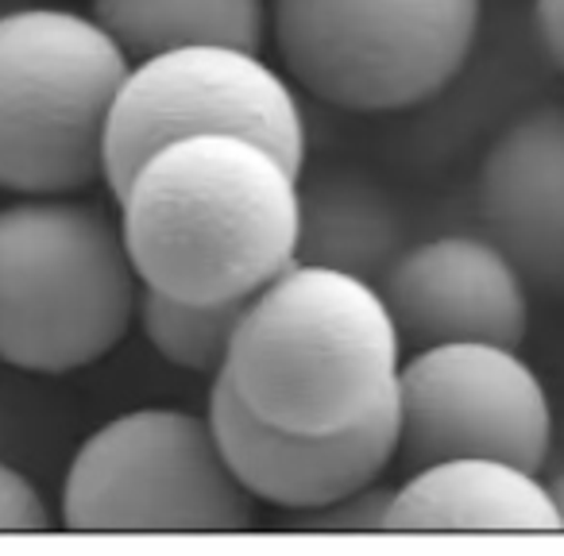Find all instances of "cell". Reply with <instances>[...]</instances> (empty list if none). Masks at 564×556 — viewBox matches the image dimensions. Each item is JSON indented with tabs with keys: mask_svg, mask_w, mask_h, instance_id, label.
<instances>
[{
	"mask_svg": "<svg viewBox=\"0 0 564 556\" xmlns=\"http://www.w3.org/2000/svg\"><path fill=\"white\" fill-rule=\"evenodd\" d=\"M140 274L120 220L78 194L0 209V363L28 375L94 368L128 337Z\"/></svg>",
	"mask_w": 564,
	"mask_h": 556,
	"instance_id": "cell-3",
	"label": "cell"
},
{
	"mask_svg": "<svg viewBox=\"0 0 564 556\" xmlns=\"http://www.w3.org/2000/svg\"><path fill=\"white\" fill-rule=\"evenodd\" d=\"M51 510L43 502L40 487L0 460V533H47Z\"/></svg>",
	"mask_w": 564,
	"mask_h": 556,
	"instance_id": "cell-17",
	"label": "cell"
},
{
	"mask_svg": "<svg viewBox=\"0 0 564 556\" xmlns=\"http://www.w3.org/2000/svg\"><path fill=\"white\" fill-rule=\"evenodd\" d=\"M132 58L70 9L0 17V189L82 194L105 182V132Z\"/></svg>",
	"mask_w": 564,
	"mask_h": 556,
	"instance_id": "cell-4",
	"label": "cell"
},
{
	"mask_svg": "<svg viewBox=\"0 0 564 556\" xmlns=\"http://www.w3.org/2000/svg\"><path fill=\"white\" fill-rule=\"evenodd\" d=\"M302 174L243 135H186L120 186V232L148 291L251 298L299 259Z\"/></svg>",
	"mask_w": 564,
	"mask_h": 556,
	"instance_id": "cell-1",
	"label": "cell"
},
{
	"mask_svg": "<svg viewBox=\"0 0 564 556\" xmlns=\"http://www.w3.org/2000/svg\"><path fill=\"white\" fill-rule=\"evenodd\" d=\"M209 417L228 468L256 502L279 510H310L383 479L399 453V414H383L337 433H299L267 425L213 375Z\"/></svg>",
	"mask_w": 564,
	"mask_h": 556,
	"instance_id": "cell-10",
	"label": "cell"
},
{
	"mask_svg": "<svg viewBox=\"0 0 564 556\" xmlns=\"http://www.w3.org/2000/svg\"><path fill=\"white\" fill-rule=\"evenodd\" d=\"M394 487H383V479L360 487V491L333 499L325 506L291 510L286 530L302 533H387V510H391Z\"/></svg>",
	"mask_w": 564,
	"mask_h": 556,
	"instance_id": "cell-16",
	"label": "cell"
},
{
	"mask_svg": "<svg viewBox=\"0 0 564 556\" xmlns=\"http://www.w3.org/2000/svg\"><path fill=\"white\" fill-rule=\"evenodd\" d=\"M256 499L228 468L209 417L143 406L94 429L63 479L70 533H243Z\"/></svg>",
	"mask_w": 564,
	"mask_h": 556,
	"instance_id": "cell-6",
	"label": "cell"
},
{
	"mask_svg": "<svg viewBox=\"0 0 564 556\" xmlns=\"http://www.w3.org/2000/svg\"><path fill=\"white\" fill-rule=\"evenodd\" d=\"M387 533H561V517L538 471L453 456L414 468L394 487Z\"/></svg>",
	"mask_w": 564,
	"mask_h": 556,
	"instance_id": "cell-12",
	"label": "cell"
},
{
	"mask_svg": "<svg viewBox=\"0 0 564 556\" xmlns=\"http://www.w3.org/2000/svg\"><path fill=\"white\" fill-rule=\"evenodd\" d=\"M186 135H243L306 171L299 94L259 51L197 43L135 58L117 89L105 132V186L120 194L132 171Z\"/></svg>",
	"mask_w": 564,
	"mask_h": 556,
	"instance_id": "cell-7",
	"label": "cell"
},
{
	"mask_svg": "<svg viewBox=\"0 0 564 556\" xmlns=\"http://www.w3.org/2000/svg\"><path fill=\"white\" fill-rule=\"evenodd\" d=\"M243 306H248V298L186 302L143 286L135 321H140L148 345L166 363H174L182 371H197V375H217L228 356V345H232L236 325H240Z\"/></svg>",
	"mask_w": 564,
	"mask_h": 556,
	"instance_id": "cell-15",
	"label": "cell"
},
{
	"mask_svg": "<svg viewBox=\"0 0 564 556\" xmlns=\"http://www.w3.org/2000/svg\"><path fill=\"white\" fill-rule=\"evenodd\" d=\"M533 24L545 55L564 74V0H533Z\"/></svg>",
	"mask_w": 564,
	"mask_h": 556,
	"instance_id": "cell-18",
	"label": "cell"
},
{
	"mask_svg": "<svg viewBox=\"0 0 564 556\" xmlns=\"http://www.w3.org/2000/svg\"><path fill=\"white\" fill-rule=\"evenodd\" d=\"M402 348L484 340L522 348L530 286L487 236H433L402 248L379 283Z\"/></svg>",
	"mask_w": 564,
	"mask_h": 556,
	"instance_id": "cell-9",
	"label": "cell"
},
{
	"mask_svg": "<svg viewBox=\"0 0 564 556\" xmlns=\"http://www.w3.org/2000/svg\"><path fill=\"white\" fill-rule=\"evenodd\" d=\"M271 40L299 89L345 112H406L453 86L484 0H267Z\"/></svg>",
	"mask_w": 564,
	"mask_h": 556,
	"instance_id": "cell-5",
	"label": "cell"
},
{
	"mask_svg": "<svg viewBox=\"0 0 564 556\" xmlns=\"http://www.w3.org/2000/svg\"><path fill=\"white\" fill-rule=\"evenodd\" d=\"M402 248V217L383 186L352 171H325L299 182L302 263L348 271L379 286Z\"/></svg>",
	"mask_w": 564,
	"mask_h": 556,
	"instance_id": "cell-13",
	"label": "cell"
},
{
	"mask_svg": "<svg viewBox=\"0 0 564 556\" xmlns=\"http://www.w3.org/2000/svg\"><path fill=\"white\" fill-rule=\"evenodd\" d=\"M89 17L132 63L197 43L259 51L271 32L267 0H94Z\"/></svg>",
	"mask_w": 564,
	"mask_h": 556,
	"instance_id": "cell-14",
	"label": "cell"
},
{
	"mask_svg": "<svg viewBox=\"0 0 564 556\" xmlns=\"http://www.w3.org/2000/svg\"><path fill=\"white\" fill-rule=\"evenodd\" d=\"M545 487H549V499H553L556 517H561V533H564V468L556 471V476H549Z\"/></svg>",
	"mask_w": 564,
	"mask_h": 556,
	"instance_id": "cell-19",
	"label": "cell"
},
{
	"mask_svg": "<svg viewBox=\"0 0 564 556\" xmlns=\"http://www.w3.org/2000/svg\"><path fill=\"white\" fill-rule=\"evenodd\" d=\"M399 453L410 471L453 456H491L541 471L553 453V402L518 348L453 340L402 356Z\"/></svg>",
	"mask_w": 564,
	"mask_h": 556,
	"instance_id": "cell-8",
	"label": "cell"
},
{
	"mask_svg": "<svg viewBox=\"0 0 564 556\" xmlns=\"http://www.w3.org/2000/svg\"><path fill=\"white\" fill-rule=\"evenodd\" d=\"M479 220L525 286L564 298V105L518 117L479 163Z\"/></svg>",
	"mask_w": 564,
	"mask_h": 556,
	"instance_id": "cell-11",
	"label": "cell"
},
{
	"mask_svg": "<svg viewBox=\"0 0 564 556\" xmlns=\"http://www.w3.org/2000/svg\"><path fill=\"white\" fill-rule=\"evenodd\" d=\"M399 368L379 286L294 259L248 298L217 375L259 422L337 433L394 406Z\"/></svg>",
	"mask_w": 564,
	"mask_h": 556,
	"instance_id": "cell-2",
	"label": "cell"
}]
</instances>
